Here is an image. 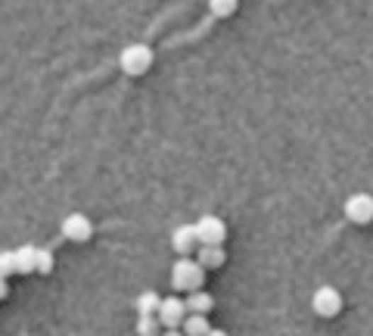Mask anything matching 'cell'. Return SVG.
Returning <instances> with one entry per match:
<instances>
[{
  "label": "cell",
  "mask_w": 373,
  "mask_h": 336,
  "mask_svg": "<svg viewBox=\"0 0 373 336\" xmlns=\"http://www.w3.org/2000/svg\"><path fill=\"white\" fill-rule=\"evenodd\" d=\"M172 283H174V290H181V293H196V290H202V283H206V268H202L196 259L181 256L172 268Z\"/></svg>",
  "instance_id": "cell-1"
},
{
  "label": "cell",
  "mask_w": 373,
  "mask_h": 336,
  "mask_svg": "<svg viewBox=\"0 0 373 336\" xmlns=\"http://www.w3.org/2000/svg\"><path fill=\"white\" fill-rule=\"evenodd\" d=\"M118 65H121V72H125V75H131V78L147 75V72L152 69V47H147V44H128L125 50H121V56H118Z\"/></svg>",
  "instance_id": "cell-2"
},
{
  "label": "cell",
  "mask_w": 373,
  "mask_h": 336,
  "mask_svg": "<svg viewBox=\"0 0 373 336\" xmlns=\"http://www.w3.org/2000/svg\"><path fill=\"white\" fill-rule=\"evenodd\" d=\"M196 237H199V246H221L227 237V224L218 215H202L196 221Z\"/></svg>",
  "instance_id": "cell-3"
},
{
  "label": "cell",
  "mask_w": 373,
  "mask_h": 336,
  "mask_svg": "<svg viewBox=\"0 0 373 336\" xmlns=\"http://www.w3.org/2000/svg\"><path fill=\"white\" fill-rule=\"evenodd\" d=\"M345 218L352 224H370L373 221V196L370 193H352L345 200Z\"/></svg>",
  "instance_id": "cell-4"
},
{
  "label": "cell",
  "mask_w": 373,
  "mask_h": 336,
  "mask_svg": "<svg viewBox=\"0 0 373 336\" xmlns=\"http://www.w3.org/2000/svg\"><path fill=\"white\" fill-rule=\"evenodd\" d=\"M156 318L162 321L165 330H172V327H184V321H186V302L177 299V296H165V299H162V305H159V311H156Z\"/></svg>",
  "instance_id": "cell-5"
},
{
  "label": "cell",
  "mask_w": 373,
  "mask_h": 336,
  "mask_svg": "<svg viewBox=\"0 0 373 336\" xmlns=\"http://www.w3.org/2000/svg\"><path fill=\"white\" fill-rule=\"evenodd\" d=\"M311 308L318 311L321 318H336L339 311H343V296H339V290H333V286H321L311 296Z\"/></svg>",
  "instance_id": "cell-6"
},
{
  "label": "cell",
  "mask_w": 373,
  "mask_h": 336,
  "mask_svg": "<svg viewBox=\"0 0 373 336\" xmlns=\"http://www.w3.org/2000/svg\"><path fill=\"white\" fill-rule=\"evenodd\" d=\"M91 234H94L91 218L81 215V212H75V215H69V218H62V237H66V240H72V243H87V240H91Z\"/></svg>",
  "instance_id": "cell-7"
},
{
  "label": "cell",
  "mask_w": 373,
  "mask_h": 336,
  "mask_svg": "<svg viewBox=\"0 0 373 336\" xmlns=\"http://www.w3.org/2000/svg\"><path fill=\"white\" fill-rule=\"evenodd\" d=\"M172 246L177 256H190L193 249H199V237H196V224H181L172 234Z\"/></svg>",
  "instance_id": "cell-8"
},
{
  "label": "cell",
  "mask_w": 373,
  "mask_h": 336,
  "mask_svg": "<svg viewBox=\"0 0 373 336\" xmlns=\"http://www.w3.org/2000/svg\"><path fill=\"white\" fill-rule=\"evenodd\" d=\"M16 265H19V274L38 271V246L35 243L19 246V249H16Z\"/></svg>",
  "instance_id": "cell-9"
},
{
  "label": "cell",
  "mask_w": 373,
  "mask_h": 336,
  "mask_svg": "<svg viewBox=\"0 0 373 336\" xmlns=\"http://www.w3.org/2000/svg\"><path fill=\"white\" fill-rule=\"evenodd\" d=\"M196 261H199L202 268H206V271H208V268L215 271V268H221L224 261H227V252L221 249V246H199V256H196Z\"/></svg>",
  "instance_id": "cell-10"
},
{
  "label": "cell",
  "mask_w": 373,
  "mask_h": 336,
  "mask_svg": "<svg viewBox=\"0 0 373 336\" xmlns=\"http://www.w3.org/2000/svg\"><path fill=\"white\" fill-rule=\"evenodd\" d=\"M215 308V299H212V293H186V311L190 315H208V311Z\"/></svg>",
  "instance_id": "cell-11"
},
{
  "label": "cell",
  "mask_w": 373,
  "mask_h": 336,
  "mask_svg": "<svg viewBox=\"0 0 373 336\" xmlns=\"http://www.w3.org/2000/svg\"><path fill=\"white\" fill-rule=\"evenodd\" d=\"M159 305H162V296L156 290H147L137 296V315H156Z\"/></svg>",
  "instance_id": "cell-12"
},
{
  "label": "cell",
  "mask_w": 373,
  "mask_h": 336,
  "mask_svg": "<svg viewBox=\"0 0 373 336\" xmlns=\"http://www.w3.org/2000/svg\"><path fill=\"white\" fill-rule=\"evenodd\" d=\"M137 336H162V321L156 315H140L137 318Z\"/></svg>",
  "instance_id": "cell-13"
},
{
  "label": "cell",
  "mask_w": 373,
  "mask_h": 336,
  "mask_svg": "<svg viewBox=\"0 0 373 336\" xmlns=\"http://www.w3.org/2000/svg\"><path fill=\"white\" fill-rule=\"evenodd\" d=\"M208 330H212V327H208V318L206 315H190L184 321V333L186 336H206Z\"/></svg>",
  "instance_id": "cell-14"
},
{
  "label": "cell",
  "mask_w": 373,
  "mask_h": 336,
  "mask_svg": "<svg viewBox=\"0 0 373 336\" xmlns=\"http://www.w3.org/2000/svg\"><path fill=\"white\" fill-rule=\"evenodd\" d=\"M240 6V0H208V13L218 16V19H227V16H233Z\"/></svg>",
  "instance_id": "cell-15"
},
{
  "label": "cell",
  "mask_w": 373,
  "mask_h": 336,
  "mask_svg": "<svg viewBox=\"0 0 373 336\" xmlns=\"http://www.w3.org/2000/svg\"><path fill=\"white\" fill-rule=\"evenodd\" d=\"M0 274H4V277L19 274V265H16V249H4V252H0Z\"/></svg>",
  "instance_id": "cell-16"
},
{
  "label": "cell",
  "mask_w": 373,
  "mask_h": 336,
  "mask_svg": "<svg viewBox=\"0 0 373 336\" xmlns=\"http://www.w3.org/2000/svg\"><path fill=\"white\" fill-rule=\"evenodd\" d=\"M50 271H53V252L38 246V274H50Z\"/></svg>",
  "instance_id": "cell-17"
},
{
  "label": "cell",
  "mask_w": 373,
  "mask_h": 336,
  "mask_svg": "<svg viewBox=\"0 0 373 336\" xmlns=\"http://www.w3.org/2000/svg\"><path fill=\"white\" fill-rule=\"evenodd\" d=\"M6 296H10V286H6V277L0 274V299H6Z\"/></svg>",
  "instance_id": "cell-18"
},
{
  "label": "cell",
  "mask_w": 373,
  "mask_h": 336,
  "mask_svg": "<svg viewBox=\"0 0 373 336\" xmlns=\"http://www.w3.org/2000/svg\"><path fill=\"white\" fill-rule=\"evenodd\" d=\"M162 336H186V333L181 330V327H172V330H165V333H162Z\"/></svg>",
  "instance_id": "cell-19"
},
{
  "label": "cell",
  "mask_w": 373,
  "mask_h": 336,
  "mask_svg": "<svg viewBox=\"0 0 373 336\" xmlns=\"http://www.w3.org/2000/svg\"><path fill=\"white\" fill-rule=\"evenodd\" d=\"M206 336H227V333H224V330H208Z\"/></svg>",
  "instance_id": "cell-20"
}]
</instances>
